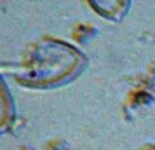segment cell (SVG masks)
<instances>
[{
	"label": "cell",
	"instance_id": "3",
	"mask_svg": "<svg viewBox=\"0 0 155 150\" xmlns=\"http://www.w3.org/2000/svg\"><path fill=\"white\" fill-rule=\"evenodd\" d=\"M147 150H155V148H147Z\"/></svg>",
	"mask_w": 155,
	"mask_h": 150
},
{
	"label": "cell",
	"instance_id": "2",
	"mask_svg": "<svg viewBox=\"0 0 155 150\" xmlns=\"http://www.w3.org/2000/svg\"><path fill=\"white\" fill-rule=\"evenodd\" d=\"M11 115H12V100L7 93L4 80L0 79V128L11 121Z\"/></svg>",
	"mask_w": 155,
	"mask_h": 150
},
{
	"label": "cell",
	"instance_id": "1",
	"mask_svg": "<svg viewBox=\"0 0 155 150\" xmlns=\"http://www.w3.org/2000/svg\"><path fill=\"white\" fill-rule=\"evenodd\" d=\"M80 65L82 56L73 47L61 42H47L33 51L19 79L25 84L37 87L56 86L70 79Z\"/></svg>",
	"mask_w": 155,
	"mask_h": 150
}]
</instances>
